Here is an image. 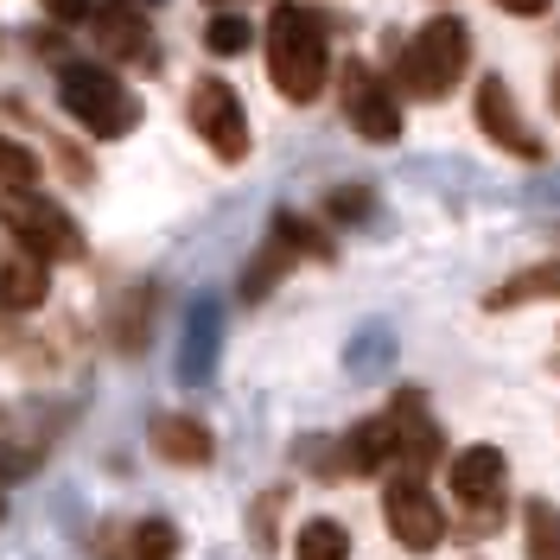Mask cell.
Returning a JSON list of instances; mask_svg holds the SVG:
<instances>
[{"label":"cell","mask_w":560,"mask_h":560,"mask_svg":"<svg viewBox=\"0 0 560 560\" xmlns=\"http://www.w3.org/2000/svg\"><path fill=\"white\" fill-rule=\"evenodd\" d=\"M261 58H268V77H275L280 96L306 108L331 83V26L300 0H275V13L261 26Z\"/></svg>","instance_id":"1"},{"label":"cell","mask_w":560,"mask_h":560,"mask_svg":"<svg viewBox=\"0 0 560 560\" xmlns=\"http://www.w3.org/2000/svg\"><path fill=\"white\" fill-rule=\"evenodd\" d=\"M465 65H471V26H465L458 13H433V20L401 45L395 83H401L408 96H420V103H440L458 77H465Z\"/></svg>","instance_id":"2"},{"label":"cell","mask_w":560,"mask_h":560,"mask_svg":"<svg viewBox=\"0 0 560 560\" xmlns=\"http://www.w3.org/2000/svg\"><path fill=\"white\" fill-rule=\"evenodd\" d=\"M58 103L90 140H121L140 128V96L103 65H65L58 70Z\"/></svg>","instance_id":"3"},{"label":"cell","mask_w":560,"mask_h":560,"mask_svg":"<svg viewBox=\"0 0 560 560\" xmlns=\"http://www.w3.org/2000/svg\"><path fill=\"white\" fill-rule=\"evenodd\" d=\"M0 230L13 236V248H26L38 261H83V230L58 198H45L33 185L0 191Z\"/></svg>","instance_id":"4"},{"label":"cell","mask_w":560,"mask_h":560,"mask_svg":"<svg viewBox=\"0 0 560 560\" xmlns=\"http://www.w3.org/2000/svg\"><path fill=\"white\" fill-rule=\"evenodd\" d=\"M446 485H453V503L465 510V535H485L503 523V503H510V458L497 446H465L446 465Z\"/></svg>","instance_id":"5"},{"label":"cell","mask_w":560,"mask_h":560,"mask_svg":"<svg viewBox=\"0 0 560 560\" xmlns=\"http://www.w3.org/2000/svg\"><path fill=\"white\" fill-rule=\"evenodd\" d=\"M185 121H191V135L205 140L223 166H243V160H248L243 96H236L223 77H198V83H191V96H185Z\"/></svg>","instance_id":"6"},{"label":"cell","mask_w":560,"mask_h":560,"mask_svg":"<svg viewBox=\"0 0 560 560\" xmlns=\"http://www.w3.org/2000/svg\"><path fill=\"white\" fill-rule=\"evenodd\" d=\"M338 103H345V121L370 140V147L401 140V103H395V83H388L376 65L345 58V70H338Z\"/></svg>","instance_id":"7"},{"label":"cell","mask_w":560,"mask_h":560,"mask_svg":"<svg viewBox=\"0 0 560 560\" xmlns=\"http://www.w3.org/2000/svg\"><path fill=\"white\" fill-rule=\"evenodd\" d=\"M383 523L408 555H433L446 541V510L433 503V490L420 485V471H395L383 485Z\"/></svg>","instance_id":"8"},{"label":"cell","mask_w":560,"mask_h":560,"mask_svg":"<svg viewBox=\"0 0 560 560\" xmlns=\"http://www.w3.org/2000/svg\"><path fill=\"white\" fill-rule=\"evenodd\" d=\"M383 420H388V440H395V465L401 471H420L427 478L446 458V433H440V420L427 415V395L420 388H401L383 408Z\"/></svg>","instance_id":"9"},{"label":"cell","mask_w":560,"mask_h":560,"mask_svg":"<svg viewBox=\"0 0 560 560\" xmlns=\"http://www.w3.org/2000/svg\"><path fill=\"white\" fill-rule=\"evenodd\" d=\"M471 115H478V128H485V140H497L510 160H548V147L535 140V128L523 121V108H516V96H510V83L503 77H485L478 83V96H471Z\"/></svg>","instance_id":"10"},{"label":"cell","mask_w":560,"mask_h":560,"mask_svg":"<svg viewBox=\"0 0 560 560\" xmlns=\"http://www.w3.org/2000/svg\"><path fill=\"white\" fill-rule=\"evenodd\" d=\"M147 446H153V458H166L178 471H198V465L217 458V433L198 415H153L147 420Z\"/></svg>","instance_id":"11"},{"label":"cell","mask_w":560,"mask_h":560,"mask_svg":"<svg viewBox=\"0 0 560 560\" xmlns=\"http://www.w3.org/2000/svg\"><path fill=\"white\" fill-rule=\"evenodd\" d=\"M96 555L103 560H178V523L140 516L128 528H103L96 535Z\"/></svg>","instance_id":"12"},{"label":"cell","mask_w":560,"mask_h":560,"mask_svg":"<svg viewBox=\"0 0 560 560\" xmlns=\"http://www.w3.org/2000/svg\"><path fill=\"white\" fill-rule=\"evenodd\" d=\"M96 38H103L108 58H121V65H160V51H153V26L135 13V0H121V7H103L96 13Z\"/></svg>","instance_id":"13"},{"label":"cell","mask_w":560,"mask_h":560,"mask_svg":"<svg viewBox=\"0 0 560 560\" xmlns=\"http://www.w3.org/2000/svg\"><path fill=\"white\" fill-rule=\"evenodd\" d=\"M45 268H51V261L13 248V255L0 261V306H7V313H38L45 293H51V275H45Z\"/></svg>","instance_id":"14"},{"label":"cell","mask_w":560,"mask_h":560,"mask_svg":"<svg viewBox=\"0 0 560 560\" xmlns=\"http://www.w3.org/2000/svg\"><path fill=\"white\" fill-rule=\"evenodd\" d=\"M535 300H560V255L555 261H535L523 275H510L503 287H490L485 313H516V306H535Z\"/></svg>","instance_id":"15"},{"label":"cell","mask_w":560,"mask_h":560,"mask_svg":"<svg viewBox=\"0 0 560 560\" xmlns=\"http://www.w3.org/2000/svg\"><path fill=\"white\" fill-rule=\"evenodd\" d=\"M287 268H293V243H287V236H268V243H261V255H255V261L243 268L236 293H243L248 306H255V300H268V293H275V280L287 275Z\"/></svg>","instance_id":"16"},{"label":"cell","mask_w":560,"mask_h":560,"mask_svg":"<svg viewBox=\"0 0 560 560\" xmlns=\"http://www.w3.org/2000/svg\"><path fill=\"white\" fill-rule=\"evenodd\" d=\"M523 548H528V560H560V510L548 497H528L523 503Z\"/></svg>","instance_id":"17"},{"label":"cell","mask_w":560,"mask_h":560,"mask_svg":"<svg viewBox=\"0 0 560 560\" xmlns=\"http://www.w3.org/2000/svg\"><path fill=\"white\" fill-rule=\"evenodd\" d=\"M287 497H293V490L275 485L248 503V541H255V555H275L280 548V510H287Z\"/></svg>","instance_id":"18"},{"label":"cell","mask_w":560,"mask_h":560,"mask_svg":"<svg viewBox=\"0 0 560 560\" xmlns=\"http://www.w3.org/2000/svg\"><path fill=\"white\" fill-rule=\"evenodd\" d=\"M293 555H300V560H350V535H345V523H331V516H313V523L300 528Z\"/></svg>","instance_id":"19"},{"label":"cell","mask_w":560,"mask_h":560,"mask_svg":"<svg viewBox=\"0 0 560 560\" xmlns=\"http://www.w3.org/2000/svg\"><path fill=\"white\" fill-rule=\"evenodd\" d=\"M210 363H217V313H210V306H198L191 331H185V383H205Z\"/></svg>","instance_id":"20"},{"label":"cell","mask_w":560,"mask_h":560,"mask_svg":"<svg viewBox=\"0 0 560 560\" xmlns=\"http://www.w3.org/2000/svg\"><path fill=\"white\" fill-rule=\"evenodd\" d=\"M248 45H255V26H248L243 13H210V26H205L210 58H243Z\"/></svg>","instance_id":"21"},{"label":"cell","mask_w":560,"mask_h":560,"mask_svg":"<svg viewBox=\"0 0 560 560\" xmlns=\"http://www.w3.org/2000/svg\"><path fill=\"white\" fill-rule=\"evenodd\" d=\"M275 236H287V243H293V255L331 261V236H325V230H313L306 217H293V210H280V217H275Z\"/></svg>","instance_id":"22"},{"label":"cell","mask_w":560,"mask_h":560,"mask_svg":"<svg viewBox=\"0 0 560 560\" xmlns=\"http://www.w3.org/2000/svg\"><path fill=\"white\" fill-rule=\"evenodd\" d=\"M20 185H38V153L0 135V191H20Z\"/></svg>","instance_id":"23"},{"label":"cell","mask_w":560,"mask_h":560,"mask_svg":"<svg viewBox=\"0 0 560 560\" xmlns=\"http://www.w3.org/2000/svg\"><path fill=\"white\" fill-rule=\"evenodd\" d=\"M363 210H370L363 191H331V217H338V223H345V217H363Z\"/></svg>","instance_id":"24"},{"label":"cell","mask_w":560,"mask_h":560,"mask_svg":"<svg viewBox=\"0 0 560 560\" xmlns=\"http://www.w3.org/2000/svg\"><path fill=\"white\" fill-rule=\"evenodd\" d=\"M497 7H503V13H516V20H535V13H548L555 0H497Z\"/></svg>","instance_id":"25"},{"label":"cell","mask_w":560,"mask_h":560,"mask_svg":"<svg viewBox=\"0 0 560 560\" xmlns=\"http://www.w3.org/2000/svg\"><path fill=\"white\" fill-rule=\"evenodd\" d=\"M90 7H96V0H51L58 20H90Z\"/></svg>","instance_id":"26"}]
</instances>
